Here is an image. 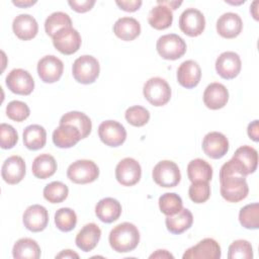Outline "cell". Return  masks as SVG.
Wrapping results in <instances>:
<instances>
[{"instance_id":"obj_1","label":"cell","mask_w":259,"mask_h":259,"mask_svg":"<svg viewBox=\"0 0 259 259\" xmlns=\"http://www.w3.org/2000/svg\"><path fill=\"white\" fill-rule=\"evenodd\" d=\"M247 172L243 165L232 158L220 170L221 195L229 202H239L247 197L249 187L246 181Z\"/></svg>"},{"instance_id":"obj_2","label":"cell","mask_w":259,"mask_h":259,"mask_svg":"<svg viewBox=\"0 0 259 259\" xmlns=\"http://www.w3.org/2000/svg\"><path fill=\"white\" fill-rule=\"evenodd\" d=\"M110 247L117 253H126L135 250L140 242V232L132 223H121L109 233Z\"/></svg>"},{"instance_id":"obj_3","label":"cell","mask_w":259,"mask_h":259,"mask_svg":"<svg viewBox=\"0 0 259 259\" xmlns=\"http://www.w3.org/2000/svg\"><path fill=\"white\" fill-rule=\"evenodd\" d=\"M100 66L96 58L84 55L75 60L72 67L74 79L81 84H91L99 76Z\"/></svg>"},{"instance_id":"obj_4","label":"cell","mask_w":259,"mask_h":259,"mask_svg":"<svg viewBox=\"0 0 259 259\" xmlns=\"http://www.w3.org/2000/svg\"><path fill=\"white\" fill-rule=\"evenodd\" d=\"M145 98L154 106H163L171 98V88L166 80L160 77L150 78L143 88Z\"/></svg>"},{"instance_id":"obj_5","label":"cell","mask_w":259,"mask_h":259,"mask_svg":"<svg viewBox=\"0 0 259 259\" xmlns=\"http://www.w3.org/2000/svg\"><path fill=\"white\" fill-rule=\"evenodd\" d=\"M67 176L76 184L91 183L98 178L99 168L91 160H77L68 167Z\"/></svg>"},{"instance_id":"obj_6","label":"cell","mask_w":259,"mask_h":259,"mask_svg":"<svg viewBox=\"0 0 259 259\" xmlns=\"http://www.w3.org/2000/svg\"><path fill=\"white\" fill-rule=\"evenodd\" d=\"M158 54L165 60H177L186 52V42L175 33L164 34L160 36L156 44Z\"/></svg>"},{"instance_id":"obj_7","label":"cell","mask_w":259,"mask_h":259,"mask_svg":"<svg viewBox=\"0 0 259 259\" xmlns=\"http://www.w3.org/2000/svg\"><path fill=\"white\" fill-rule=\"evenodd\" d=\"M153 180L162 187H175L181 180L178 165L170 160H163L157 163L152 172Z\"/></svg>"},{"instance_id":"obj_8","label":"cell","mask_w":259,"mask_h":259,"mask_svg":"<svg viewBox=\"0 0 259 259\" xmlns=\"http://www.w3.org/2000/svg\"><path fill=\"white\" fill-rule=\"evenodd\" d=\"M52 38L54 47L64 55H72L76 53L82 44L80 33L72 26L58 30Z\"/></svg>"},{"instance_id":"obj_9","label":"cell","mask_w":259,"mask_h":259,"mask_svg":"<svg viewBox=\"0 0 259 259\" xmlns=\"http://www.w3.org/2000/svg\"><path fill=\"white\" fill-rule=\"evenodd\" d=\"M179 27L188 36L200 35L205 27L204 15L196 8H187L179 17Z\"/></svg>"},{"instance_id":"obj_10","label":"cell","mask_w":259,"mask_h":259,"mask_svg":"<svg viewBox=\"0 0 259 259\" xmlns=\"http://www.w3.org/2000/svg\"><path fill=\"white\" fill-rule=\"evenodd\" d=\"M98 136L103 144L108 147H118L126 139L124 126L116 120L102 121L98 126Z\"/></svg>"},{"instance_id":"obj_11","label":"cell","mask_w":259,"mask_h":259,"mask_svg":"<svg viewBox=\"0 0 259 259\" xmlns=\"http://www.w3.org/2000/svg\"><path fill=\"white\" fill-rule=\"evenodd\" d=\"M6 85L8 89L19 95H29L34 88L32 76L23 69H13L6 76Z\"/></svg>"},{"instance_id":"obj_12","label":"cell","mask_w":259,"mask_h":259,"mask_svg":"<svg viewBox=\"0 0 259 259\" xmlns=\"http://www.w3.org/2000/svg\"><path fill=\"white\" fill-rule=\"evenodd\" d=\"M142 176V168L139 162L133 158H124L115 167V178L123 186L137 184Z\"/></svg>"},{"instance_id":"obj_13","label":"cell","mask_w":259,"mask_h":259,"mask_svg":"<svg viewBox=\"0 0 259 259\" xmlns=\"http://www.w3.org/2000/svg\"><path fill=\"white\" fill-rule=\"evenodd\" d=\"M64 64L56 56L42 57L37 63V74L45 83H55L63 75Z\"/></svg>"},{"instance_id":"obj_14","label":"cell","mask_w":259,"mask_h":259,"mask_svg":"<svg viewBox=\"0 0 259 259\" xmlns=\"http://www.w3.org/2000/svg\"><path fill=\"white\" fill-rule=\"evenodd\" d=\"M221 255L219 243L211 238H205L187 249L183 254V259H220Z\"/></svg>"},{"instance_id":"obj_15","label":"cell","mask_w":259,"mask_h":259,"mask_svg":"<svg viewBox=\"0 0 259 259\" xmlns=\"http://www.w3.org/2000/svg\"><path fill=\"white\" fill-rule=\"evenodd\" d=\"M242 62L235 52H224L215 61V71L224 79L230 80L237 77L241 71Z\"/></svg>"},{"instance_id":"obj_16","label":"cell","mask_w":259,"mask_h":259,"mask_svg":"<svg viewBox=\"0 0 259 259\" xmlns=\"http://www.w3.org/2000/svg\"><path fill=\"white\" fill-rule=\"evenodd\" d=\"M202 150L207 157L211 159H221L229 151V141L224 134L210 132L203 138Z\"/></svg>"},{"instance_id":"obj_17","label":"cell","mask_w":259,"mask_h":259,"mask_svg":"<svg viewBox=\"0 0 259 259\" xmlns=\"http://www.w3.org/2000/svg\"><path fill=\"white\" fill-rule=\"evenodd\" d=\"M22 222L27 230L41 232L47 228L49 223L48 210L40 204H32L24 210Z\"/></svg>"},{"instance_id":"obj_18","label":"cell","mask_w":259,"mask_h":259,"mask_svg":"<svg viewBox=\"0 0 259 259\" xmlns=\"http://www.w3.org/2000/svg\"><path fill=\"white\" fill-rule=\"evenodd\" d=\"M1 175L5 182L8 184L19 183L25 175V163L20 156L8 157L1 168Z\"/></svg>"},{"instance_id":"obj_19","label":"cell","mask_w":259,"mask_h":259,"mask_svg":"<svg viewBox=\"0 0 259 259\" xmlns=\"http://www.w3.org/2000/svg\"><path fill=\"white\" fill-rule=\"evenodd\" d=\"M200 78L201 69L193 60L184 61L177 69V81L184 88H194L198 85Z\"/></svg>"},{"instance_id":"obj_20","label":"cell","mask_w":259,"mask_h":259,"mask_svg":"<svg viewBox=\"0 0 259 259\" xmlns=\"http://www.w3.org/2000/svg\"><path fill=\"white\" fill-rule=\"evenodd\" d=\"M229 100V91L225 85L213 82L206 86L203 92L204 105L212 110L223 108Z\"/></svg>"},{"instance_id":"obj_21","label":"cell","mask_w":259,"mask_h":259,"mask_svg":"<svg viewBox=\"0 0 259 259\" xmlns=\"http://www.w3.org/2000/svg\"><path fill=\"white\" fill-rule=\"evenodd\" d=\"M243 28V21L239 14L227 12L222 14L217 21V31L225 38H234L238 36Z\"/></svg>"},{"instance_id":"obj_22","label":"cell","mask_w":259,"mask_h":259,"mask_svg":"<svg viewBox=\"0 0 259 259\" xmlns=\"http://www.w3.org/2000/svg\"><path fill=\"white\" fill-rule=\"evenodd\" d=\"M101 237V230L100 228L94 224L89 223L86 224L77 234L75 243L79 249L84 252H89L93 250Z\"/></svg>"},{"instance_id":"obj_23","label":"cell","mask_w":259,"mask_h":259,"mask_svg":"<svg viewBox=\"0 0 259 259\" xmlns=\"http://www.w3.org/2000/svg\"><path fill=\"white\" fill-rule=\"evenodd\" d=\"M12 29L18 38L29 40L37 34L38 24L33 16L29 14H19L12 22Z\"/></svg>"},{"instance_id":"obj_24","label":"cell","mask_w":259,"mask_h":259,"mask_svg":"<svg viewBox=\"0 0 259 259\" xmlns=\"http://www.w3.org/2000/svg\"><path fill=\"white\" fill-rule=\"evenodd\" d=\"M82 139L80 131L72 124H60L53 133V142L58 148L68 149Z\"/></svg>"},{"instance_id":"obj_25","label":"cell","mask_w":259,"mask_h":259,"mask_svg":"<svg viewBox=\"0 0 259 259\" xmlns=\"http://www.w3.org/2000/svg\"><path fill=\"white\" fill-rule=\"evenodd\" d=\"M95 214L101 222L110 224L120 217L121 204L112 197L102 198L95 206Z\"/></svg>"},{"instance_id":"obj_26","label":"cell","mask_w":259,"mask_h":259,"mask_svg":"<svg viewBox=\"0 0 259 259\" xmlns=\"http://www.w3.org/2000/svg\"><path fill=\"white\" fill-rule=\"evenodd\" d=\"M113 32L122 40H134L141 33V24L134 17H121L115 21L113 25Z\"/></svg>"},{"instance_id":"obj_27","label":"cell","mask_w":259,"mask_h":259,"mask_svg":"<svg viewBox=\"0 0 259 259\" xmlns=\"http://www.w3.org/2000/svg\"><path fill=\"white\" fill-rule=\"evenodd\" d=\"M193 223V215L188 208H183L173 215H167L165 224L167 230L175 235H179L188 230Z\"/></svg>"},{"instance_id":"obj_28","label":"cell","mask_w":259,"mask_h":259,"mask_svg":"<svg viewBox=\"0 0 259 259\" xmlns=\"http://www.w3.org/2000/svg\"><path fill=\"white\" fill-rule=\"evenodd\" d=\"M47 142V132L39 124H30L23 131V144L32 151L39 150L45 147Z\"/></svg>"},{"instance_id":"obj_29","label":"cell","mask_w":259,"mask_h":259,"mask_svg":"<svg viewBox=\"0 0 259 259\" xmlns=\"http://www.w3.org/2000/svg\"><path fill=\"white\" fill-rule=\"evenodd\" d=\"M57 170V162L50 154H40L36 156L32 162V174L39 179H47L55 174Z\"/></svg>"},{"instance_id":"obj_30","label":"cell","mask_w":259,"mask_h":259,"mask_svg":"<svg viewBox=\"0 0 259 259\" xmlns=\"http://www.w3.org/2000/svg\"><path fill=\"white\" fill-rule=\"evenodd\" d=\"M172 21H173L172 10L161 4L154 6L148 15L149 24L158 30L168 28L172 24Z\"/></svg>"},{"instance_id":"obj_31","label":"cell","mask_w":259,"mask_h":259,"mask_svg":"<svg viewBox=\"0 0 259 259\" xmlns=\"http://www.w3.org/2000/svg\"><path fill=\"white\" fill-rule=\"evenodd\" d=\"M12 255L15 259H38L40 257V248L36 241L30 238H21L15 242Z\"/></svg>"},{"instance_id":"obj_32","label":"cell","mask_w":259,"mask_h":259,"mask_svg":"<svg viewBox=\"0 0 259 259\" xmlns=\"http://www.w3.org/2000/svg\"><path fill=\"white\" fill-rule=\"evenodd\" d=\"M60 124H72L76 126L80 131L82 139L88 137L92 128L90 118L81 111H69L65 113L60 119Z\"/></svg>"},{"instance_id":"obj_33","label":"cell","mask_w":259,"mask_h":259,"mask_svg":"<svg viewBox=\"0 0 259 259\" xmlns=\"http://www.w3.org/2000/svg\"><path fill=\"white\" fill-rule=\"evenodd\" d=\"M187 176L191 182L210 181L212 177V167L205 160L194 159L187 165Z\"/></svg>"},{"instance_id":"obj_34","label":"cell","mask_w":259,"mask_h":259,"mask_svg":"<svg viewBox=\"0 0 259 259\" xmlns=\"http://www.w3.org/2000/svg\"><path fill=\"white\" fill-rule=\"evenodd\" d=\"M234 159L239 161L245 168L247 174L254 173L258 165V153L251 146H241L233 155Z\"/></svg>"},{"instance_id":"obj_35","label":"cell","mask_w":259,"mask_h":259,"mask_svg":"<svg viewBox=\"0 0 259 259\" xmlns=\"http://www.w3.org/2000/svg\"><path fill=\"white\" fill-rule=\"evenodd\" d=\"M240 224L249 230L259 228V203L254 202L243 206L239 212Z\"/></svg>"},{"instance_id":"obj_36","label":"cell","mask_w":259,"mask_h":259,"mask_svg":"<svg viewBox=\"0 0 259 259\" xmlns=\"http://www.w3.org/2000/svg\"><path fill=\"white\" fill-rule=\"evenodd\" d=\"M69 26H72L71 17L62 11L52 13L45 22V30L50 36H53L58 30Z\"/></svg>"},{"instance_id":"obj_37","label":"cell","mask_w":259,"mask_h":259,"mask_svg":"<svg viewBox=\"0 0 259 259\" xmlns=\"http://www.w3.org/2000/svg\"><path fill=\"white\" fill-rule=\"evenodd\" d=\"M69 194V188L61 181H53L44 188V197L51 203L64 201Z\"/></svg>"},{"instance_id":"obj_38","label":"cell","mask_w":259,"mask_h":259,"mask_svg":"<svg viewBox=\"0 0 259 259\" xmlns=\"http://www.w3.org/2000/svg\"><path fill=\"white\" fill-rule=\"evenodd\" d=\"M160 210L166 215H173L183 207L181 197L174 192H166L159 197Z\"/></svg>"},{"instance_id":"obj_39","label":"cell","mask_w":259,"mask_h":259,"mask_svg":"<svg viewBox=\"0 0 259 259\" xmlns=\"http://www.w3.org/2000/svg\"><path fill=\"white\" fill-rule=\"evenodd\" d=\"M55 224L62 232L72 231L77 224L76 212L70 207L59 208L55 213Z\"/></svg>"},{"instance_id":"obj_40","label":"cell","mask_w":259,"mask_h":259,"mask_svg":"<svg viewBox=\"0 0 259 259\" xmlns=\"http://www.w3.org/2000/svg\"><path fill=\"white\" fill-rule=\"evenodd\" d=\"M124 117L130 124L140 127L148 123L150 119V112L147 108L141 105H134L125 110Z\"/></svg>"},{"instance_id":"obj_41","label":"cell","mask_w":259,"mask_h":259,"mask_svg":"<svg viewBox=\"0 0 259 259\" xmlns=\"http://www.w3.org/2000/svg\"><path fill=\"white\" fill-rule=\"evenodd\" d=\"M229 259H252L253 249L251 243L246 240H236L230 246L228 250Z\"/></svg>"},{"instance_id":"obj_42","label":"cell","mask_w":259,"mask_h":259,"mask_svg":"<svg viewBox=\"0 0 259 259\" xmlns=\"http://www.w3.org/2000/svg\"><path fill=\"white\" fill-rule=\"evenodd\" d=\"M188 195L194 203H203L210 196V186L206 181L192 182L188 189Z\"/></svg>"},{"instance_id":"obj_43","label":"cell","mask_w":259,"mask_h":259,"mask_svg":"<svg viewBox=\"0 0 259 259\" xmlns=\"http://www.w3.org/2000/svg\"><path fill=\"white\" fill-rule=\"evenodd\" d=\"M6 114L10 119L20 122L29 116L30 110L26 103L19 100H12L6 106Z\"/></svg>"},{"instance_id":"obj_44","label":"cell","mask_w":259,"mask_h":259,"mask_svg":"<svg viewBox=\"0 0 259 259\" xmlns=\"http://www.w3.org/2000/svg\"><path fill=\"white\" fill-rule=\"evenodd\" d=\"M18 141V134L16 130L7 123L0 125V146L2 149L13 148Z\"/></svg>"},{"instance_id":"obj_45","label":"cell","mask_w":259,"mask_h":259,"mask_svg":"<svg viewBox=\"0 0 259 259\" xmlns=\"http://www.w3.org/2000/svg\"><path fill=\"white\" fill-rule=\"evenodd\" d=\"M68 4L71 6V8L73 10H75L76 12L79 13H84L87 12L89 10L92 9V7L95 4V0H81V1H77V0H69Z\"/></svg>"},{"instance_id":"obj_46","label":"cell","mask_w":259,"mask_h":259,"mask_svg":"<svg viewBox=\"0 0 259 259\" xmlns=\"http://www.w3.org/2000/svg\"><path fill=\"white\" fill-rule=\"evenodd\" d=\"M116 5L124 10V11H127V12H134V11H137L140 9V7L142 6V1L141 0H121V1H115Z\"/></svg>"},{"instance_id":"obj_47","label":"cell","mask_w":259,"mask_h":259,"mask_svg":"<svg viewBox=\"0 0 259 259\" xmlns=\"http://www.w3.org/2000/svg\"><path fill=\"white\" fill-rule=\"evenodd\" d=\"M247 133H248L249 138L252 139L254 142L259 141V126H258V120L257 119H255L254 121L249 123L248 128H247Z\"/></svg>"},{"instance_id":"obj_48","label":"cell","mask_w":259,"mask_h":259,"mask_svg":"<svg viewBox=\"0 0 259 259\" xmlns=\"http://www.w3.org/2000/svg\"><path fill=\"white\" fill-rule=\"evenodd\" d=\"M150 258H174V256L167 250H157L155 253L150 255Z\"/></svg>"},{"instance_id":"obj_49","label":"cell","mask_w":259,"mask_h":259,"mask_svg":"<svg viewBox=\"0 0 259 259\" xmlns=\"http://www.w3.org/2000/svg\"><path fill=\"white\" fill-rule=\"evenodd\" d=\"M157 3L161 4V5H164V6L168 7L169 9H172V10L177 9V7L182 4L181 1L178 2V1H162V0H158Z\"/></svg>"},{"instance_id":"obj_50","label":"cell","mask_w":259,"mask_h":259,"mask_svg":"<svg viewBox=\"0 0 259 259\" xmlns=\"http://www.w3.org/2000/svg\"><path fill=\"white\" fill-rule=\"evenodd\" d=\"M56 258H79V255L75 253L72 250H63L61 253H59Z\"/></svg>"},{"instance_id":"obj_51","label":"cell","mask_w":259,"mask_h":259,"mask_svg":"<svg viewBox=\"0 0 259 259\" xmlns=\"http://www.w3.org/2000/svg\"><path fill=\"white\" fill-rule=\"evenodd\" d=\"M12 3L18 7H28V6H31L33 4L36 3V1H30V0H27V1H23V0H13Z\"/></svg>"},{"instance_id":"obj_52","label":"cell","mask_w":259,"mask_h":259,"mask_svg":"<svg viewBox=\"0 0 259 259\" xmlns=\"http://www.w3.org/2000/svg\"><path fill=\"white\" fill-rule=\"evenodd\" d=\"M257 5H258V1H254L252 3V5L250 6V12L252 13L253 17L258 20V13H257Z\"/></svg>"}]
</instances>
